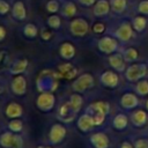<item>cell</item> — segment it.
<instances>
[{
  "label": "cell",
  "instance_id": "cell-14",
  "mask_svg": "<svg viewBox=\"0 0 148 148\" xmlns=\"http://www.w3.org/2000/svg\"><path fill=\"white\" fill-rule=\"evenodd\" d=\"M108 61H109V64H110V66L114 69V71H117V72H125V69H126V61H125V59H124V56L121 54V53H111L110 56H109V58H108Z\"/></svg>",
  "mask_w": 148,
  "mask_h": 148
},
{
  "label": "cell",
  "instance_id": "cell-20",
  "mask_svg": "<svg viewBox=\"0 0 148 148\" xmlns=\"http://www.w3.org/2000/svg\"><path fill=\"white\" fill-rule=\"evenodd\" d=\"M28 64H29V61H28V59H25V58L17 59V60H15V61L10 65V67L8 68V72H9L12 75L23 74V73L25 72L27 67H28Z\"/></svg>",
  "mask_w": 148,
  "mask_h": 148
},
{
  "label": "cell",
  "instance_id": "cell-15",
  "mask_svg": "<svg viewBox=\"0 0 148 148\" xmlns=\"http://www.w3.org/2000/svg\"><path fill=\"white\" fill-rule=\"evenodd\" d=\"M120 105L125 110H133L139 105V98L134 92H125L120 97Z\"/></svg>",
  "mask_w": 148,
  "mask_h": 148
},
{
  "label": "cell",
  "instance_id": "cell-39",
  "mask_svg": "<svg viewBox=\"0 0 148 148\" xmlns=\"http://www.w3.org/2000/svg\"><path fill=\"white\" fill-rule=\"evenodd\" d=\"M40 37H42L43 40H50L51 37H52V31L49 30V29L43 28V29L40 30Z\"/></svg>",
  "mask_w": 148,
  "mask_h": 148
},
{
  "label": "cell",
  "instance_id": "cell-40",
  "mask_svg": "<svg viewBox=\"0 0 148 148\" xmlns=\"http://www.w3.org/2000/svg\"><path fill=\"white\" fill-rule=\"evenodd\" d=\"M105 30V25L103 23H95L92 25V31L95 34H102Z\"/></svg>",
  "mask_w": 148,
  "mask_h": 148
},
{
  "label": "cell",
  "instance_id": "cell-33",
  "mask_svg": "<svg viewBox=\"0 0 148 148\" xmlns=\"http://www.w3.org/2000/svg\"><path fill=\"white\" fill-rule=\"evenodd\" d=\"M60 2L58 0H49L45 5V9L46 12L51 13V14H56L57 12L60 10Z\"/></svg>",
  "mask_w": 148,
  "mask_h": 148
},
{
  "label": "cell",
  "instance_id": "cell-22",
  "mask_svg": "<svg viewBox=\"0 0 148 148\" xmlns=\"http://www.w3.org/2000/svg\"><path fill=\"white\" fill-rule=\"evenodd\" d=\"M22 113H23V109H22V106H21L18 103H16V102H10V103L6 106V109H5V114H6V117L9 118V119L20 118V117L22 116Z\"/></svg>",
  "mask_w": 148,
  "mask_h": 148
},
{
  "label": "cell",
  "instance_id": "cell-6",
  "mask_svg": "<svg viewBox=\"0 0 148 148\" xmlns=\"http://www.w3.org/2000/svg\"><path fill=\"white\" fill-rule=\"evenodd\" d=\"M97 47L102 53L111 54V53H114L117 51L118 42H117V39L110 37V36H105V37H102L101 39H98Z\"/></svg>",
  "mask_w": 148,
  "mask_h": 148
},
{
  "label": "cell",
  "instance_id": "cell-2",
  "mask_svg": "<svg viewBox=\"0 0 148 148\" xmlns=\"http://www.w3.org/2000/svg\"><path fill=\"white\" fill-rule=\"evenodd\" d=\"M148 74V66L143 62L132 64L125 69V77L128 82L135 83L139 80L146 77Z\"/></svg>",
  "mask_w": 148,
  "mask_h": 148
},
{
  "label": "cell",
  "instance_id": "cell-26",
  "mask_svg": "<svg viewBox=\"0 0 148 148\" xmlns=\"http://www.w3.org/2000/svg\"><path fill=\"white\" fill-rule=\"evenodd\" d=\"M15 134L12 131H6L0 134V147L1 148H12L15 139Z\"/></svg>",
  "mask_w": 148,
  "mask_h": 148
},
{
  "label": "cell",
  "instance_id": "cell-30",
  "mask_svg": "<svg viewBox=\"0 0 148 148\" xmlns=\"http://www.w3.org/2000/svg\"><path fill=\"white\" fill-rule=\"evenodd\" d=\"M46 24L52 30H58L61 27V17L57 14H52L46 18Z\"/></svg>",
  "mask_w": 148,
  "mask_h": 148
},
{
  "label": "cell",
  "instance_id": "cell-35",
  "mask_svg": "<svg viewBox=\"0 0 148 148\" xmlns=\"http://www.w3.org/2000/svg\"><path fill=\"white\" fill-rule=\"evenodd\" d=\"M133 28L136 31H142L146 28V18L142 16H138L133 21Z\"/></svg>",
  "mask_w": 148,
  "mask_h": 148
},
{
  "label": "cell",
  "instance_id": "cell-9",
  "mask_svg": "<svg viewBox=\"0 0 148 148\" xmlns=\"http://www.w3.org/2000/svg\"><path fill=\"white\" fill-rule=\"evenodd\" d=\"M10 89H12V91H13L15 95H17V96L24 95L25 91H27V80H25L24 75H22V74L15 75L14 79L12 80Z\"/></svg>",
  "mask_w": 148,
  "mask_h": 148
},
{
  "label": "cell",
  "instance_id": "cell-32",
  "mask_svg": "<svg viewBox=\"0 0 148 148\" xmlns=\"http://www.w3.org/2000/svg\"><path fill=\"white\" fill-rule=\"evenodd\" d=\"M123 56H124V59H125L126 62H133V61H135L138 59V56L139 54H138V51L135 49L128 47V49H126L124 51Z\"/></svg>",
  "mask_w": 148,
  "mask_h": 148
},
{
  "label": "cell",
  "instance_id": "cell-21",
  "mask_svg": "<svg viewBox=\"0 0 148 148\" xmlns=\"http://www.w3.org/2000/svg\"><path fill=\"white\" fill-rule=\"evenodd\" d=\"M77 13V8L75 6L74 2L65 0L64 3L60 7V14L61 16H64L65 18H73Z\"/></svg>",
  "mask_w": 148,
  "mask_h": 148
},
{
  "label": "cell",
  "instance_id": "cell-16",
  "mask_svg": "<svg viewBox=\"0 0 148 148\" xmlns=\"http://www.w3.org/2000/svg\"><path fill=\"white\" fill-rule=\"evenodd\" d=\"M12 16L14 20L16 21H24L27 17V8L23 1L21 0H16L14 1L13 6H12Z\"/></svg>",
  "mask_w": 148,
  "mask_h": 148
},
{
  "label": "cell",
  "instance_id": "cell-10",
  "mask_svg": "<svg viewBox=\"0 0 148 148\" xmlns=\"http://www.w3.org/2000/svg\"><path fill=\"white\" fill-rule=\"evenodd\" d=\"M76 126L77 128L83 132V133H87L89 131H91L94 127H95V121H94V118L90 113L88 112H84L83 114H81L77 120H76Z\"/></svg>",
  "mask_w": 148,
  "mask_h": 148
},
{
  "label": "cell",
  "instance_id": "cell-17",
  "mask_svg": "<svg viewBox=\"0 0 148 148\" xmlns=\"http://www.w3.org/2000/svg\"><path fill=\"white\" fill-rule=\"evenodd\" d=\"M131 121L135 127H143L148 121V113L142 109H138L131 113Z\"/></svg>",
  "mask_w": 148,
  "mask_h": 148
},
{
  "label": "cell",
  "instance_id": "cell-27",
  "mask_svg": "<svg viewBox=\"0 0 148 148\" xmlns=\"http://www.w3.org/2000/svg\"><path fill=\"white\" fill-rule=\"evenodd\" d=\"M22 34L25 38H29V39H34L38 36L39 34V30L37 28L36 24L34 23H25L22 28Z\"/></svg>",
  "mask_w": 148,
  "mask_h": 148
},
{
  "label": "cell",
  "instance_id": "cell-31",
  "mask_svg": "<svg viewBox=\"0 0 148 148\" xmlns=\"http://www.w3.org/2000/svg\"><path fill=\"white\" fill-rule=\"evenodd\" d=\"M7 127L9 128V131H12L14 133H20L23 130V121L20 118L10 119L9 123L7 124Z\"/></svg>",
  "mask_w": 148,
  "mask_h": 148
},
{
  "label": "cell",
  "instance_id": "cell-48",
  "mask_svg": "<svg viewBox=\"0 0 148 148\" xmlns=\"http://www.w3.org/2000/svg\"><path fill=\"white\" fill-rule=\"evenodd\" d=\"M2 91H3V88H2V86H1V84H0V95H1V94H2Z\"/></svg>",
  "mask_w": 148,
  "mask_h": 148
},
{
  "label": "cell",
  "instance_id": "cell-24",
  "mask_svg": "<svg viewBox=\"0 0 148 148\" xmlns=\"http://www.w3.org/2000/svg\"><path fill=\"white\" fill-rule=\"evenodd\" d=\"M110 7H111V5L108 0H97L96 3L94 5L92 13L95 16L102 17V16H105L110 12Z\"/></svg>",
  "mask_w": 148,
  "mask_h": 148
},
{
  "label": "cell",
  "instance_id": "cell-38",
  "mask_svg": "<svg viewBox=\"0 0 148 148\" xmlns=\"http://www.w3.org/2000/svg\"><path fill=\"white\" fill-rule=\"evenodd\" d=\"M12 148H23V139L18 133L15 134V139H14V143Z\"/></svg>",
  "mask_w": 148,
  "mask_h": 148
},
{
  "label": "cell",
  "instance_id": "cell-36",
  "mask_svg": "<svg viewBox=\"0 0 148 148\" xmlns=\"http://www.w3.org/2000/svg\"><path fill=\"white\" fill-rule=\"evenodd\" d=\"M10 9H12V7L6 0H0V15H2V16L6 15Z\"/></svg>",
  "mask_w": 148,
  "mask_h": 148
},
{
  "label": "cell",
  "instance_id": "cell-7",
  "mask_svg": "<svg viewBox=\"0 0 148 148\" xmlns=\"http://www.w3.org/2000/svg\"><path fill=\"white\" fill-rule=\"evenodd\" d=\"M66 133H67V130L62 124H60V123L53 124L50 128V132H49L50 142L53 145L60 143L64 140V138L66 136Z\"/></svg>",
  "mask_w": 148,
  "mask_h": 148
},
{
  "label": "cell",
  "instance_id": "cell-5",
  "mask_svg": "<svg viewBox=\"0 0 148 148\" xmlns=\"http://www.w3.org/2000/svg\"><path fill=\"white\" fill-rule=\"evenodd\" d=\"M89 30L88 22L82 17H75L69 22V32L74 37H83Z\"/></svg>",
  "mask_w": 148,
  "mask_h": 148
},
{
  "label": "cell",
  "instance_id": "cell-13",
  "mask_svg": "<svg viewBox=\"0 0 148 148\" xmlns=\"http://www.w3.org/2000/svg\"><path fill=\"white\" fill-rule=\"evenodd\" d=\"M76 112L73 110V108L71 106L69 102H65L64 104H61V106L58 110V118L64 121V123H69L75 118Z\"/></svg>",
  "mask_w": 148,
  "mask_h": 148
},
{
  "label": "cell",
  "instance_id": "cell-19",
  "mask_svg": "<svg viewBox=\"0 0 148 148\" xmlns=\"http://www.w3.org/2000/svg\"><path fill=\"white\" fill-rule=\"evenodd\" d=\"M58 72L60 73L61 77H65V79H73L77 75V69L76 67H74L71 62H64L61 65L58 66Z\"/></svg>",
  "mask_w": 148,
  "mask_h": 148
},
{
  "label": "cell",
  "instance_id": "cell-28",
  "mask_svg": "<svg viewBox=\"0 0 148 148\" xmlns=\"http://www.w3.org/2000/svg\"><path fill=\"white\" fill-rule=\"evenodd\" d=\"M68 102H69L71 106L73 108V110L77 113V112L81 110V108H82L83 98H82V96L80 95V92H74V94H72V95L69 96Z\"/></svg>",
  "mask_w": 148,
  "mask_h": 148
},
{
  "label": "cell",
  "instance_id": "cell-47",
  "mask_svg": "<svg viewBox=\"0 0 148 148\" xmlns=\"http://www.w3.org/2000/svg\"><path fill=\"white\" fill-rule=\"evenodd\" d=\"M145 105H146V110L148 111V98H147V101H146V103H145Z\"/></svg>",
  "mask_w": 148,
  "mask_h": 148
},
{
  "label": "cell",
  "instance_id": "cell-42",
  "mask_svg": "<svg viewBox=\"0 0 148 148\" xmlns=\"http://www.w3.org/2000/svg\"><path fill=\"white\" fill-rule=\"evenodd\" d=\"M139 10L143 14H148V0H145L140 3L139 6Z\"/></svg>",
  "mask_w": 148,
  "mask_h": 148
},
{
  "label": "cell",
  "instance_id": "cell-37",
  "mask_svg": "<svg viewBox=\"0 0 148 148\" xmlns=\"http://www.w3.org/2000/svg\"><path fill=\"white\" fill-rule=\"evenodd\" d=\"M134 148H148V139L140 138L134 141Z\"/></svg>",
  "mask_w": 148,
  "mask_h": 148
},
{
  "label": "cell",
  "instance_id": "cell-3",
  "mask_svg": "<svg viewBox=\"0 0 148 148\" xmlns=\"http://www.w3.org/2000/svg\"><path fill=\"white\" fill-rule=\"evenodd\" d=\"M95 84V79L90 73H83L76 77V80L72 83V89L74 92H84L91 89Z\"/></svg>",
  "mask_w": 148,
  "mask_h": 148
},
{
  "label": "cell",
  "instance_id": "cell-18",
  "mask_svg": "<svg viewBox=\"0 0 148 148\" xmlns=\"http://www.w3.org/2000/svg\"><path fill=\"white\" fill-rule=\"evenodd\" d=\"M114 35H116V37H117L119 40H121V42H127V40H130V39L132 38V35H133V30H132L131 24L127 23V22L123 23V24L116 30Z\"/></svg>",
  "mask_w": 148,
  "mask_h": 148
},
{
  "label": "cell",
  "instance_id": "cell-25",
  "mask_svg": "<svg viewBox=\"0 0 148 148\" xmlns=\"http://www.w3.org/2000/svg\"><path fill=\"white\" fill-rule=\"evenodd\" d=\"M127 125H128V117L123 112L117 113L112 119V126L117 131H124L127 127Z\"/></svg>",
  "mask_w": 148,
  "mask_h": 148
},
{
  "label": "cell",
  "instance_id": "cell-34",
  "mask_svg": "<svg viewBox=\"0 0 148 148\" xmlns=\"http://www.w3.org/2000/svg\"><path fill=\"white\" fill-rule=\"evenodd\" d=\"M111 8L116 13H121L126 7V0H111Z\"/></svg>",
  "mask_w": 148,
  "mask_h": 148
},
{
  "label": "cell",
  "instance_id": "cell-12",
  "mask_svg": "<svg viewBox=\"0 0 148 148\" xmlns=\"http://www.w3.org/2000/svg\"><path fill=\"white\" fill-rule=\"evenodd\" d=\"M90 145L94 148H109L110 139L104 132H96L90 135Z\"/></svg>",
  "mask_w": 148,
  "mask_h": 148
},
{
  "label": "cell",
  "instance_id": "cell-11",
  "mask_svg": "<svg viewBox=\"0 0 148 148\" xmlns=\"http://www.w3.org/2000/svg\"><path fill=\"white\" fill-rule=\"evenodd\" d=\"M86 112L90 113L91 116L92 114H105V116H108L109 112H110V105L105 101H97V102L91 103L86 109Z\"/></svg>",
  "mask_w": 148,
  "mask_h": 148
},
{
  "label": "cell",
  "instance_id": "cell-45",
  "mask_svg": "<svg viewBox=\"0 0 148 148\" xmlns=\"http://www.w3.org/2000/svg\"><path fill=\"white\" fill-rule=\"evenodd\" d=\"M119 148H134V145H133L131 141L125 140V141H123V142H121V145H120V147H119Z\"/></svg>",
  "mask_w": 148,
  "mask_h": 148
},
{
  "label": "cell",
  "instance_id": "cell-46",
  "mask_svg": "<svg viewBox=\"0 0 148 148\" xmlns=\"http://www.w3.org/2000/svg\"><path fill=\"white\" fill-rule=\"evenodd\" d=\"M37 148H52V147H50V146H38Z\"/></svg>",
  "mask_w": 148,
  "mask_h": 148
},
{
  "label": "cell",
  "instance_id": "cell-44",
  "mask_svg": "<svg viewBox=\"0 0 148 148\" xmlns=\"http://www.w3.org/2000/svg\"><path fill=\"white\" fill-rule=\"evenodd\" d=\"M6 36H7V30H6V28L0 24V43L5 40Z\"/></svg>",
  "mask_w": 148,
  "mask_h": 148
},
{
  "label": "cell",
  "instance_id": "cell-49",
  "mask_svg": "<svg viewBox=\"0 0 148 148\" xmlns=\"http://www.w3.org/2000/svg\"><path fill=\"white\" fill-rule=\"evenodd\" d=\"M147 76H148V74H147Z\"/></svg>",
  "mask_w": 148,
  "mask_h": 148
},
{
  "label": "cell",
  "instance_id": "cell-43",
  "mask_svg": "<svg viewBox=\"0 0 148 148\" xmlns=\"http://www.w3.org/2000/svg\"><path fill=\"white\" fill-rule=\"evenodd\" d=\"M96 1H97V0H79V2H80L82 6H84V7H90V6L95 5Z\"/></svg>",
  "mask_w": 148,
  "mask_h": 148
},
{
  "label": "cell",
  "instance_id": "cell-41",
  "mask_svg": "<svg viewBox=\"0 0 148 148\" xmlns=\"http://www.w3.org/2000/svg\"><path fill=\"white\" fill-rule=\"evenodd\" d=\"M8 61V53L6 51L0 52V66H5Z\"/></svg>",
  "mask_w": 148,
  "mask_h": 148
},
{
  "label": "cell",
  "instance_id": "cell-8",
  "mask_svg": "<svg viewBox=\"0 0 148 148\" xmlns=\"http://www.w3.org/2000/svg\"><path fill=\"white\" fill-rule=\"evenodd\" d=\"M119 76L116 72L113 71H104L101 75H99V82L103 87L105 88H117L119 86Z\"/></svg>",
  "mask_w": 148,
  "mask_h": 148
},
{
  "label": "cell",
  "instance_id": "cell-1",
  "mask_svg": "<svg viewBox=\"0 0 148 148\" xmlns=\"http://www.w3.org/2000/svg\"><path fill=\"white\" fill-rule=\"evenodd\" d=\"M61 77L59 72H52V71H44L39 74L37 79V87L40 92L44 91H51L53 92L58 87V79Z\"/></svg>",
  "mask_w": 148,
  "mask_h": 148
},
{
  "label": "cell",
  "instance_id": "cell-4",
  "mask_svg": "<svg viewBox=\"0 0 148 148\" xmlns=\"http://www.w3.org/2000/svg\"><path fill=\"white\" fill-rule=\"evenodd\" d=\"M36 105L42 112H50L56 105V96L51 91L40 92L36 99Z\"/></svg>",
  "mask_w": 148,
  "mask_h": 148
},
{
  "label": "cell",
  "instance_id": "cell-29",
  "mask_svg": "<svg viewBox=\"0 0 148 148\" xmlns=\"http://www.w3.org/2000/svg\"><path fill=\"white\" fill-rule=\"evenodd\" d=\"M134 90L140 96H147L148 95V79H141L138 82H135Z\"/></svg>",
  "mask_w": 148,
  "mask_h": 148
},
{
  "label": "cell",
  "instance_id": "cell-23",
  "mask_svg": "<svg viewBox=\"0 0 148 148\" xmlns=\"http://www.w3.org/2000/svg\"><path fill=\"white\" fill-rule=\"evenodd\" d=\"M59 54L65 60H71L75 56V46L69 42H64L59 46Z\"/></svg>",
  "mask_w": 148,
  "mask_h": 148
}]
</instances>
